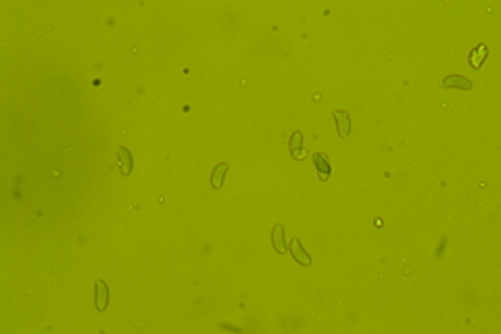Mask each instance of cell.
<instances>
[{
  "label": "cell",
  "mask_w": 501,
  "mask_h": 334,
  "mask_svg": "<svg viewBox=\"0 0 501 334\" xmlns=\"http://www.w3.org/2000/svg\"><path fill=\"white\" fill-rule=\"evenodd\" d=\"M332 117H334V123H336V130H339V136L347 138L349 132H351V117L344 111H334Z\"/></svg>",
  "instance_id": "obj_1"
},
{
  "label": "cell",
  "mask_w": 501,
  "mask_h": 334,
  "mask_svg": "<svg viewBox=\"0 0 501 334\" xmlns=\"http://www.w3.org/2000/svg\"><path fill=\"white\" fill-rule=\"evenodd\" d=\"M313 165H316L318 176L322 178V180H328V178H330L332 167H330V163H328L326 155H322V153H316V155H313Z\"/></svg>",
  "instance_id": "obj_2"
},
{
  "label": "cell",
  "mask_w": 501,
  "mask_h": 334,
  "mask_svg": "<svg viewBox=\"0 0 501 334\" xmlns=\"http://www.w3.org/2000/svg\"><path fill=\"white\" fill-rule=\"evenodd\" d=\"M443 88H461V90H470L472 88V82L466 80V77L459 75H449L443 80Z\"/></svg>",
  "instance_id": "obj_3"
},
{
  "label": "cell",
  "mask_w": 501,
  "mask_h": 334,
  "mask_svg": "<svg viewBox=\"0 0 501 334\" xmlns=\"http://www.w3.org/2000/svg\"><path fill=\"white\" fill-rule=\"evenodd\" d=\"M272 243H273V248H276L278 253H284L286 251V243H284V226H278L273 228V234H272Z\"/></svg>",
  "instance_id": "obj_4"
},
{
  "label": "cell",
  "mask_w": 501,
  "mask_h": 334,
  "mask_svg": "<svg viewBox=\"0 0 501 334\" xmlns=\"http://www.w3.org/2000/svg\"><path fill=\"white\" fill-rule=\"evenodd\" d=\"M291 248H293V255H295V259H296V261L303 263V266H311V257H309L307 253H305V248L301 246L299 240H293Z\"/></svg>",
  "instance_id": "obj_5"
},
{
  "label": "cell",
  "mask_w": 501,
  "mask_h": 334,
  "mask_svg": "<svg viewBox=\"0 0 501 334\" xmlns=\"http://www.w3.org/2000/svg\"><path fill=\"white\" fill-rule=\"evenodd\" d=\"M291 155L295 159H299L303 155V134L301 132H295L293 134V140H291Z\"/></svg>",
  "instance_id": "obj_6"
},
{
  "label": "cell",
  "mask_w": 501,
  "mask_h": 334,
  "mask_svg": "<svg viewBox=\"0 0 501 334\" xmlns=\"http://www.w3.org/2000/svg\"><path fill=\"white\" fill-rule=\"evenodd\" d=\"M228 172V165H217V169L213 174H211V184L215 186V188H222V182H224V176Z\"/></svg>",
  "instance_id": "obj_7"
},
{
  "label": "cell",
  "mask_w": 501,
  "mask_h": 334,
  "mask_svg": "<svg viewBox=\"0 0 501 334\" xmlns=\"http://www.w3.org/2000/svg\"><path fill=\"white\" fill-rule=\"evenodd\" d=\"M484 59H487V46H476L474 54H472V65H474V69H478Z\"/></svg>",
  "instance_id": "obj_8"
},
{
  "label": "cell",
  "mask_w": 501,
  "mask_h": 334,
  "mask_svg": "<svg viewBox=\"0 0 501 334\" xmlns=\"http://www.w3.org/2000/svg\"><path fill=\"white\" fill-rule=\"evenodd\" d=\"M119 157H121V163H123V169L121 172L128 176L130 174V169H132V159H130V153H128V149H119Z\"/></svg>",
  "instance_id": "obj_9"
}]
</instances>
